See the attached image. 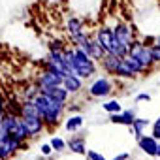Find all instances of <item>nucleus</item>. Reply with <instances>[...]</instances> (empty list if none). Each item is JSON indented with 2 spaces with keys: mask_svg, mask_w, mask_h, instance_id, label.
<instances>
[{
  "mask_svg": "<svg viewBox=\"0 0 160 160\" xmlns=\"http://www.w3.org/2000/svg\"><path fill=\"white\" fill-rule=\"evenodd\" d=\"M156 43H160V36H158V38H156Z\"/></svg>",
  "mask_w": 160,
  "mask_h": 160,
  "instance_id": "nucleus-30",
  "label": "nucleus"
},
{
  "mask_svg": "<svg viewBox=\"0 0 160 160\" xmlns=\"http://www.w3.org/2000/svg\"><path fill=\"white\" fill-rule=\"evenodd\" d=\"M138 145H139V149L145 152V154H149V156H156V151H158V139L151 134V136H141V138H138Z\"/></svg>",
  "mask_w": 160,
  "mask_h": 160,
  "instance_id": "nucleus-10",
  "label": "nucleus"
},
{
  "mask_svg": "<svg viewBox=\"0 0 160 160\" xmlns=\"http://www.w3.org/2000/svg\"><path fill=\"white\" fill-rule=\"evenodd\" d=\"M128 55L136 57V58H138V60H139L145 68H149V66L154 62L152 53H151V47H149V45H145V43H141V42H134V45L130 47Z\"/></svg>",
  "mask_w": 160,
  "mask_h": 160,
  "instance_id": "nucleus-5",
  "label": "nucleus"
},
{
  "mask_svg": "<svg viewBox=\"0 0 160 160\" xmlns=\"http://www.w3.org/2000/svg\"><path fill=\"white\" fill-rule=\"evenodd\" d=\"M40 92H43V94H47V96H51L53 100H58V102H64L66 104V100H68V91L62 87V85H57V87H40Z\"/></svg>",
  "mask_w": 160,
  "mask_h": 160,
  "instance_id": "nucleus-11",
  "label": "nucleus"
},
{
  "mask_svg": "<svg viewBox=\"0 0 160 160\" xmlns=\"http://www.w3.org/2000/svg\"><path fill=\"white\" fill-rule=\"evenodd\" d=\"M51 145H53L55 151H64L68 143H66L64 139H60V138H53V139H51Z\"/></svg>",
  "mask_w": 160,
  "mask_h": 160,
  "instance_id": "nucleus-21",
  "label": "nucleus"
},
{
  "mask_svg": "<svg viewBox=\"0 0 160 160\" xmlns=\"http://www.w3.org/2000/svg\"><path fill=\"white\" fill-rule=\"evenodd\" d=\"M156 156H160V141H158V151H156Z\"/></svg>",
  "mask_w": 160,
  "mask_h": 160,
  "instance_id": "nucleus-29",
  "label": "nucleus"
},
{
  "mask_svg": "<svg viewBox=\"0 0 160 160\" xmlns=\"http://www.w3.org/2000/svg\"><path fill=\"white\" fill-rule=\"evenodd\" d=\"M102 108H104V111H108L109 115H111V113H121V111H122V108H121V104H119L117 100H109V102H106Z\"/></svg>",
  "mask_w": 160,
  "mask_h": 160,
  "instance_id": "nucleus-20",
  "label": "nucleus"
},
{
  "mask_svg": "<svg viewBox=\"0 0 160 160\" xmlns=\"http://www.w3.org/2000/svg\"><path fill=\"white\" fill-rule=\"evenodd\" d=\"M62 87H64L68 92H72V94L79 92V91H81V87H83L81 77H79V75H66L64 81H62Z\"/></svg>",
  "mask_w": 160,
  "mask_h": 160,
  "instance_id": "nucleus-15",
  "label": "nucleus"
},
{
  "mask_svg": "<svg viewBox=\"0 0 160 160\" xmlns=\"http://www.w3.org/2000/svg\"><path fill=\"white\" fill-rule=\"evenodd\" d=\"M81 49H85L87 51V55L91 57V58H94V60H100L102 62V58L106 57V51H104V47L96 42V40H91L89 38V42H87V45L85 47H81Z\"/></svg>",
  "mask_w": 160,
  "mask_h": 160,
  "instance_id": "nucleus-12",
  "label": "nucleus"
},
{
  "mask_svg": "<svg viewBox=\"0 0 160 160\" xmlns=\"http://www.w3.org/2000/svg\"><path fill=\"white\" fill-rule=\"evenodd\" d=\"M68 149L75 154H87V145H85L83 138H72L68 141Z\"/></svg>",
  "mask_w": 160,
  "mask_h": 160,
  "instance_id": "nucleus-16",
  "label": "nucleus"
},
{
  "mask_svg": "<svg viewBox=\"0 0 160 160\" xmlns=\"http://www.w3.org/2000/svg\"><path fill=\"white\" fill-rule=\"evenodd\" d=\"M113 28H109V27H100L98 30H96V36H94V40L104 47V51L106 53H109L111 51V45H113Z\"/></svg>",
  "mask_w": 160,
  "mask_h": 160,
  "instance_id": "nucleus-8",
  "label": "nucleus"
},
{
  "mask_svg": "<svg viewBox=\"0 0 160 160\" xmlns=\"http://www.w3.org/2000/svg\"><path fill=\"white\" fill-rule=\"evenodd\" d=\"M119 64H121V57H117V55H113V53H106V57L102 58V68H104L108 73L117 75Z\"/></svg>",
  "mask_w": 160,
  "mask_h": 160,
  "instance_id": "nucleus-13",
  "label": "nucleus"
},
{
  "mask_svg": "<svg viewBox=\"0 0 160 160\" xmlns=\"http://www.w3.org/2000/svg\"><path fill=\"white\" fill-rule=\"evenodd\" d=\"M87 158L89 160H106L100 152H96V151H87Z\"/></svg>",
  "mask_w": 160,
  "mask_h": 160,
  "instance_id": "nucleus-24",
  "label": "nucleus"
},
{
  "mask_svg": "<svg viewBox=\"0 0 160 160\" xmlns=\"http://www.w3.org/2000/svg\"><path fill=\"white\" fill-rule=\"evenodd\" d=\"M32 102L36 104V108H38V111H40L45 124H57L58 122V119H60V115L64 111V102L53 100L51 96H47L43 92L36 94V98Z\"/></svg>",
  "mask_w": 160,
  "mask_h": 160,
  "instance_id": "nucleus-1",
  "label": "nucleus"
},
{
  "mask_svg": "<svg viewBox=\"0 0 160 160\" xmlns=\"http://www.w3.org/2000/svg\"><path fill=\"white\" fill-rule=\"evenodd\" d=\"M75 49V55H73V68H75V73L81 77V79H87L91 75H94L96 72V60L91 58L87 55L85 49H81L79 45H73Z\"/></svg>",
  "mask_w": 160,
  "mask_h": 160,
  "instance_id": "nucleus-2",
  "label": "nucleus"
},
{
  "mask_svg": "<svg viewBox=\"0 0 160 160\" xmlns=\"http://www.w3.org/2000/svg\"><path fill=\"white\" fill-rule=\"evenodd\" d=\"M113 34H115V38L117 40H121L128 49L134 45V42H136V38H134V30L128 27V25H117L115 28H113Z\"/></svg>",
  "mask_w": 160,
  "mask_h": 160,
  "instance_id": "nucleus-9",
  "label": "nucleus"
},
{
  "mask_svg": "<svg viewBox=\"0 0 160 160\" xmlns=\"http://www.w3.org/2000/svg\"><path fill=\"white\" fill-rule=\"evenodd\" d=\"M4 111H6V104H4V98H2V96H0V119H2V117L6 115Z\"/></svg>",
  "mask_w": 160,
  "mask_h": 160,
  "instance_id": "nucleus-27",
  "label": "nucleus"
},
{
  "mask_svg": "<svg viewBox=\"0 0 160 160\" xmlns=\"http://www.w3.org/2000/svg\"><path fill=\"white\" fill-rule=\"evenodd\" d=\"M66 30H68V34L72 36V40L73 38H77V36H81L83 34V25H81V21H77V19H68L66 21Z\"/></svg>",
  "mask_w": 160,
  "mask_h": 160,
  "instance_id": "nucleus-17",
  "label": "nucleus"
},
{
  "mask_svg": "<svg viewBox=\"0 0 160 160\" xmlns=\"http://www.w3.org/2000/svg\"><path fill=\"white\" fill-rule=\"evenodd\" d=\"M111 160H128V154L122 152V154H119V156H115V158H111Z\"/></svg>",
  "mask_w": 160,
  "mask_h": 160,
  "instance_id": "nucleus-28",
  "label": "nucleus"
},
{
  "mask_svg": "<svg viewBox=\"0 0 160 160\" xmlns=\"http://www.w3.org/2000/svg\"><path fill=\"white\" fill-rule=\"evenodd\" d=\"M151 53H152V58H154V62H160V43H154V45H151Z\"/></svg>",
  "mask_w": 160,
  "mask_h": 160,
  "instance_id": "nucleus-22",
  "label": "nucleus"
},
{
  "mask_svg": "<svg viewBox=\"0 0 160 160\" xmlns=\"http://www.w3.org/2000/svg\"><path fill=\"white\" fill-rule=\"evenodd\" d=\"M64 77H66V75H64L62 72L53 70V68H45V70L38 75L36 83H38V87H57V85H62Z\"/></svg>",
  "mask_w": 160,
  "mask_h": 160,
  "instance_id": "nucleus-4",
  "label": "nucleus"
},
{
  "mask_svg": "<svg viewBox=\"0 0 160 160\" xmlns=\"http://www.w3.org/2000/svg\"><path fill=\"white\" fill-rule=\"evenodd\" d=\"M113 91V85L108 77H98L96 81L89 87V94L94 96V98H106L109 92Z\"/></svg>",
  "mask_w": 160,
  "mask_h": 160,
  "instance_id": "nucleus-6",
  "label": "nucleus"
},
{
  "mask_svg": "<svg viewBox=\"0 0 160 160\" xmlns=\"http://www.w3.org/2000/svg\"><path fill=\"white\" fill-rule=\"evenodd\" d=\"M149 124H151V122H149L147 119H138V117H136V119H134V122H132V126H130L132 136H134L136 139H138V138H141V136H143V130H145Z\"/></svg>",
  "mask_w": 160,
  "mask_h": 160,
  "instance_id": "nucleus-18",
  "label": "nucleus"
},
{
  "mask_svg": "<svg viewBox=\"0 0 160 160\" xmlns=\"http://www.w3.org/2000/svg\"><path fill=\"white\" fill-rule=\"evenodd\" d=\"M40 151H42V154L49 156V154H51L55 149H53V145H51V143H45V145H42V147H40Z\"/></svg>",
  "mask_w": 160,
  "mask_h": 160,
  "instance_id": "nucleus-25",
  "label": "nucleus"
},
{
  "mask_svg": "<svg viewBox=\"0 0 160 160\" xmlns=\"http://www.w3.org/2000/svg\"><path fill=\"white\" fill-rule=\"evenodd\" d=\"M134 119H136V115H134L132 109H126V111H121V113H111V117H109L111 122H115V124H124V126H132Z\"/></svg>",
  "mask_w": 160,
  "mask_h": 160,
  "instance_id": "nucleus-14",
  "label": "nucleus"
},
{
  "mask_svg": "<svg viewBox=\"0 0 160 160\" xmlns=\"http://www.w3.org/2000/svg\"><path fill=\"white\" fill-rule=\"evenodd\" d=\"M152 136H154V138L160 141V117H158V119L152 122Z\"/></svg>",
  "mask_w": 160,
  "mask_h": 160,
  "instance_id": "nucleus-23",
  "label": "nucleus"
},
{
  "mask_svg": "<svg viewBox=\"0 0 160 160\" xmlns=\"http://www.w3.org/2000/svg\"><path fill=\"white\" fill-rule=\"evenodd\" d=\"M83 126V117L81 115H72L68 121H66V130L68 132H75Z\"/></svg>",
  "mask_w": 160,
  "mask_h": 160,
  "instance_id": "nucleus-19",
  "label": "nucleus"
},
{
  "mask_svg": "<svg viewBox=\"0 0 160 160\" xmlns=\"http://www.w3.org/2000/svg\"><path fill=\"white\" fill-rule=\"evenodd\" d=\"M0 160H2V158H0Z\"/></svg>",
  "mask_w": 160,
  "mask_h": 160,
  "instance_id": "nucleus-31",
  "label": "nucleus"
},
{
  "mask_svg": "<svg viewBox=\"0 0 160 160\" xmlns=\"http://www.w3.org/2000/svg\"><path fill=\"white\" fill-rule=\"evenodd\" d=\"M145 100L149 102V100H151V94H145V92H143V94H138V96H136V102H145Z\"/></svg>",
  "mask_w": 160,
  "mask_h": 160,
  "instance_id": "nucleus-26",
  "label": "nucleus"
},
{
  "mask_svg": "<svg viewBox=\"0 0 160 160\" xmlns=\"http://www.w3.org/2000/svg\"><path fill=\"white\" fill-rule=\"evenodd\" d=\"M145 70H147V68H145L136 57L124 55V57L121 58L119 68H117V75H119V77H134V75H138V73H141V72H145Z\"/></svg>",
  "mask_w": 160,
  "mask_h": 160,
  "instance_id": "nucleus-3",
  "label": "nucleus"
},
{
  "mask_svg": "<svg viewBox=\"0 0 160 160\" xmlns=\"http://www.w3.org/2000/svg\"><path fill=\"white\" fill-rule=\"evenodd\" d=\"M23 143H25V141H21V139H17V138H13V136H10V138L4 139V141H0V158H2V160H8L15 151H19V149L23 147Z\"/></svg>",
  "mask_w": 160,
  "mask_h": 160,
  "instance_id": "nucleus-7",
  "label": "nucleus"
}]
</instances>
